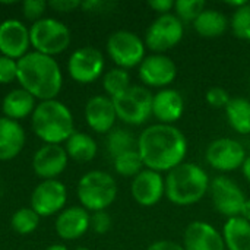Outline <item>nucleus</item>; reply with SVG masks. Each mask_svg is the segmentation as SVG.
<instances>
[{"label":"nucleus","instance_id":"c756f323","mask_svg":"<svg viewBox=\"0 0 250 250\" xmlns=\"http://www.w3.org/2000/svg\"><path fill=\"white\" fill-rule=\"evenodd\" d=\"M113 160H114L116 173L123 177H136L144 170V161H142L138 149L127 151Z\"/></svg>","mask_w":250,"mask_h":250},{"label":"nucleus","instance_id":"f8f14e48","mask_svg":"<svg viewBox=\"0 0 250 250\" xmlns=\"http://www.w3.org/2000/svg\"><path fill=\"white\" fill-rule=\"evenodd\" d=\"M209 189L212 204L220 214L229 218L240 215L246 196L234 180L226 176H218L209 183Z\"/></svg>","mask_w":250,"mask_h":250},{"label":"nucleus","instance_id":"6e6552de","mask_svg":"<svg viewBox=\"0 0 250 250\" xmlns=\"http://www.w3.org/2000/svg\"><path fill=\"white\" fill-rule=\"evenodd\" d=\"M107 53L122 69H130L145 59V42L132 31L119 29L107 40Z\"/></svg>","mask_w":250,"mask_h":250},{"label":"nucleus","instance_id":"7c9ffc66","mask_svg":"<svg viewBox=\"0 0 250 250\" xmlns=\"http://www.w3.org/2000/svg\"><path fill=\"white\" fill-rule=\"evenodd\" d=\"M40 224V215L29 207V208H19L10 218V226L15 233L26 236L37 230Z\"/></svg>","mask_w":250,"mask_h":250},{"label":"nucleus","instance_id":"58836bf2","mask_svg":"<svg viewBox=\"0 0 250 250\" xmlns=\"http://www.w3.org/2000/svg\"><path fill=\"white\" fill-rule=\"evenodd\" d=\"M111 6H113V3H108V1H104V0H86V1H82V4H81V7L83 10L94 12V13L105 12Z\"/></svg>","mask_w":250,"mask_h":250},{"label":"nucleus","instance_id":"ddd939ff","mask_svg":"<svg viewBox=\"0 0 250 250\" xmlns=\"http://www.w3.org/2000/svg\"><path fill=\"white\" fill-rule=\"evenodd\" d=\"M245 160L246 151L243 145L234 139L220 138L207 149L208 164L218 171H234L243 166Z\"/></svg>","mask_w":250,"mask_h":250},{"label":"nucleus","instance_id":"39448f33","mask_svg":"<svg viewBox=\"0 0 250 250\" xmlns=\"http://www.w3.org/2000/svg\"><path fill=\"white\" fill-rule=\"evenodd\" d=\"M117 196V183L113 176L101 170L83 174L78 183V198L88 212L105 211Z\"/></svg>","mask_w":250,"mask_h":250},{"label":"nucleus","instance_id":"7ed1b4c3","mask_svg":"<svg viewBox=\"0 0 250 250\" xmlns=\"http://www.w3.org/2000/svg\"><path fill=\"white\" fill-rule=\"evenodd\" d=\"M31 125L34 133L44 144L60 145L75 133L72 111L59 100L38 103L31 116Z\"/></svg>","mask_w":250,"mask_h":250},{"label":"nucleus","instance_id":"f03ea898","mask_svg":"<svg viewBox=\"0 0 250 250\" xmlns=\"http://www.w3.org/2000/svg\"><path fill=\"white\" fill-rule=\"evenodd\" d=\"M22 89L35 100H56L63 86V73L54 57L29 51L18 60V79Z\"/></svg>","mask_w":250,"mask_h":250},{"label":"nucleus","instance_id":"1a4fd4ad","mask_svg":"<svg viewBox=\"0 0 250 250\" xmlns=\"http://www.w3.org/2000/svg\"><path fill=\"white\" fill-rule=\"evenodd\" d=\"M183 38V23L182 21L173 15L166 13L160 15L146 29L145 44L152 51L164 53L174 45H177Z\"/></svg>","mask_w":250,"mask_h":250},{"label":"nucleus","instance_id":"c03bdc74","mask_svg":"<svg viewBox=\"0 0 250 250\" xmlns=\"http://www.w3.org/2000/svg\"><path fill=\"white\" fill-rule=\"evenodd\" d=\"M45 250H69L64 245H51L50 248H47Z\"/></svg>","mask_w":250,"mask_h":250},{"label":"nucleus","instance_id":"ea45409f","mask_svg":"<svg viewBox=\"0 0 250 250\" xmlns=\"http://www.w3.org/2000/svg\"><path fill=\"white\" fill-rule=\"evenodd\" d=\"M148 4L152 10L158 12L160 15L170 13V10L174 9V1H171V0H151Z\"/></svg>","mask_w":250,"mask_h":250},{"label":"nucleus","instance_id":"cd10ccee","mask_svg":"<svg viewBox=\"0 0 250 250\" xmlns=\"http://www.w3.org/2000/svg\"><path fill=\"white\" fill-rule=\"evenodd\" d=\"M136 145H138V141L133 138V135L129 130L117 127V129H113L108 132L107 149L113 158H116L127 151L136 149Z\"/></svg>","mask_w":250,"mask_h":250},{"label":"nucleus","instance_id":"72a5a7b5","mask_svg":"<svg viewBox=\"0 0 250 250\" xmlns=\"http://www.w3.org/2000/svg\"><path fill=\"white\" fill-rule=\"evenodd\" d=\"M47 7H48V3H45L44 0H25L22 3V13L28 21L34 23L42 19V15Z\"/></svg>","mask_w":250,"mask_h":250},{"label":"nucleus","instance_id":"9b49d317","mask_svg":"<svg viewBox=\"0 0 250 250\" xmlns=\"http://www.w3.org/2000/svg\"><path fill=\"white\" fill-rule=\"evenodd\" d=\"M66 201L67 189L60 180H42L31 195V208L40 217H51L64 209Z\"/></svg>","mask_w":250,"mask_h":250},{"label":"nucleus","instance_id":"a19ab883","mask_svg":"<svg viewBox=\"0 0 250 250\" xmlns=\"http://www.w3.org/2000/svg\"><path fill=\"white\" fill-rule=\"evenodd\" d=\"M146 250H185V248L171 240H158L154 242L151 246H148Z\"/></svg>","mask_w":250,"mask_h":250},{"label":"nucleus","instance_id":"37998d69","mask_svg":"<svg viewBox=\"0 0 250 250\" xmlns=\"http://www.w3.org/2000/svg\"><path fill=\"white\" fill-rule=\"evenodd\" d=\"M242 170H243V174L246 177V180L250 183V157H246L243 166H242Z\"/></svg>","mask_w":250,"mask_h":250},{"label":"nucleus","instance_id":"423d86ee","mask_svg":"<svg viewBox=\"0 0 250 250\" xmlns=\"http://www.w3.org/2000/svg\"><path fill=\"white\" fill-rule=\"evenodd\" d=\"M29 40L34 51L54 57L70 45V29L54 18H42L29 28Z\"/></svg>","mask_w":250,"mask_h":250},{"label":"nucleus","instance_id":"4468645a","mask_svg":"<svg viewBox=\"0 0 250 250\" xmlns=\"http://www.w3.org/2000/svg\"><path fill=\"white\" fill-rule=\"evenodd\" d=\"M31 47L29 28L19 19H6L0 23V53L13 60L28 54Z\"/></svg>","mask_w":250,"mask_h":250},{"label":"nucleus","instance_id":"a878e982","mask_svg":"<svg viewBox=\"0 0 250 250\" xmlns=\"http://www.w3.org/2000/svg\"><path fill=\"white\" fill-rule=\"evenodd\" d=\"M64 144H66L64 149L67 152V157L78 163L92 161L98 151L95 139L88 133H82V132H75Z\"/></svg>","mask_w":250,"mask_h":250},{"label":"nucleus","instance_id":"4be33fe9","mask_svg":"<svg viewBox=\"0 0 250 250\" xmlns=\"http://www.w3.org/2000/svg\"><path fill=\"white\" fill-rule=\"evenodd\" d=\"M25 146V132L19 122L0 117V161L13 160Z\"/></svg>","mask_w":250,"mask_h":250},{"label":"nucleus","instance_id":"bb28decb","mask_svg":"<svg viewBox=\"0 0 250 250\" xmlns=\"http://www.w3.org/2000/svg\"><path fill=\"white\" fill-rule=\"evenodd\" d=\"M230 126L240 135L250 133V101L246 98H231L226 107Z\"/></svg>","mask_w":250,"mask_h":250},{"label":"nucleus","instance_id":"79ce46f5","mask_svg":"<svg viewBox=\"0 0 250 250\" xmlns=\"http://www.w3.org/2000/svg\"><path fill=\"white\" fill-rule=\"evenodd\" d=\"M239 217H242L243 220H246V221H249L250 223V199H246L245 201V204H243V207H242V211H240V215Z\"/></svg>","mask_w":250,"mask_h":250},{"label":"nucleus","instance_id":"412c9836","mask_svg":"<svg viewBox=\"0 0 250 250\" xmlns=\"http://www.w3.org/2000/svg\"><path fill=\"white\" fill-rule=\"evenodd\" d=\"M185 110V101L179 91L166 88L152 98V114L163 125H171L179 120Z\"/></svg>","mask_w":250,"mask_h":250},{"label":"nucleus","instance_id":"0eeeda50","mask_svg":"<svg viewBox=\"0 0 250 250\" xmlns=\"http://www.w3.org/2000/svg\"><path fill=\"white\" fill-rule=\"evenodd\" d=\"M152 98L154 95L149 89L145 86L133 85L111 100L117 119L127 125L138 126L145 123L152 114Z\"/></svg>","mask_w":250,"mask_h":250},{"label":"nucleus","instance_id":"2eb2a0df","mask_svg":"<svg viewBox=\"0 0 250 250\" xmlns=\"http://www.w3.org/2000/svg\"><path fill=\"white\" fill-rule=\"evenodd\" d=\"M67 152L62 145L44 144L32 157V170L42 180H54L67 167Z\"/></svg>","mask_w":250,"mask_h":250},{"label":"nucleus","instance_id":"473e14b6","mask_svg":"<svg viewBox=\"0 0 250 250\" xmlns=\"http://www.w3.org/2000/svg\"><path fill=\"white\" fill-rule=\"evenodd\" d=\"M207 3L204 0H177L174 1L176 16L180 21L195 22L196 18L205 10Z\"/></svg>","mask_w":250,"mask_h":250},{"label":"nucleus","instance_id":"f257e3e1","mask_svg":"<svg viewBox=\"0 0 250 250\" xmlns=\"http://www.w3.org/2000/svg\"><path fill=\"white\" fill-rule=\"evenodd\" d=\"M136 149L144 166L154 171H170L180 166L188 152L185 135L171 125H152L138 138Z\"/></svg>","mask_w":250,"mask_h":250},{"label":"nucleus","instance_id":"6ab92c4d","mask_svg":"<svg viewBox=\"0 0 250 250\" xmlns=\"http://www.w3.org/2000/svg\"><path fill=\"white\" fill-rule=\"evenodd\" d=\"M185 250H226L223 234L208 223H190L183 236Z\"/></svg>","mask_w":250,"mask_h":250},{"label":"nucleus","instance_id":"393cba45","mask_svg":"<svg viewBox=\"0 0 250 250\" xmlns=\"http://www.w3.org/2000/svg\"><path fill=\"white\" fill-rule=\"evenodd\" d=\"M229 26L227 16L215 9H205L193 22L195 31L204 38L221 37Z\"/></svg>","mask_w":250,"mask_h":250},{"label":"nucleus","instance_id":"20e7f679","mask_svg":"<svg viewBox=\"0 0 250 250\" xmlns=\"http://www.w3.org/2000/svg\"><path fill=\"white\" fill-rule=\"evenodd\" d=\"M209 189V177L198 164L182 163L168 171L166 179V196L179 207L198 204Z\"/></svg>","mask_w":250,"mask_h":250},{"label":"nucleus","instance_id":"5701e85b","mask_svg":"<svg viewBox=\"0 0 250 250\" xmlns=\"http://www.w3.org/2000/svg\"><path fill=\"white\" fill-rule=\"evenodd\" d=\"M35 101L37 100L25 89L22 88L12 89L9 94H6V97L1 101L3 117H7L15 122L31 117L37 107Z\"/></svg>","mask_w":250,"mask_h":250},{"label":"nucleus","instance_id":"e433bc0d","mask_svg":"<svg viewBox=\"0 0 250 250\" xmlns=\"http://www.w3.org/2000/svg\"><path fill=\"white\" fill-rule=\"evenodd\" d=\"M91 229L97 234H105L111 229V217L105 211L92 212V215H91Z\"/></svg>","mask_w":250,"mask_h":250},{"label":"nucleus","instance_id":"b1692460","mask_svg":"<svg viewBox=\"0 0 250 250\" xmlns=\"http://www.w3.org/2000/svg\"><path fill=\"white\" fill-rule=\"evenodd\" d=\"M221 234L229 250H250V223L242 217L229 218Z\"/></svg>","mask_w":250,"mask_h":250},{"label":"nucleus","instance_id":"a211bd4d","mask_svg":"<svg viewBox=\"0 0 250 250\" xmlns=\"http://www.w3.org/2000/svg\"><path fill=\"white\" fill-rule=\"evenodd\" d=\"M85 119L88 126L97 133H108L114 129L117 119L113 100L107 95H95L85 105Z\"/></svg>","mask_w":250,"mask_h":250},{"label":"nucleus","instance_id":"a18cd8bd","mask_svg":"<svg viewBox=\"0 0 250 250\" xmlns=\"http://www.w3.org/2000/svg\"><path fill=\"white\" fill-rule=\"evenodd\" d=\"M75 250H91V249H86V248H78V249Z\"/></svg>","mask_w":250,"mask_h":250},{"label":"nucleus","instance_id":"c85d7f7f","mask_svg":"<svg viewBox=\"0 0 250 250\" xmlns=\"http://www.w3.org/2000/svg\"><path fill=\"white\" fill-rule=\"evenodd\" d=\"M130 75L126 69L114 67L110 69L103 78V88L107 92V97L114 98L130 88Z\"/></svg>","mask_w":250,"mask_h":250},{"label":"nucleus","instance_id":"dca6fc26","mask_svg":"<svg viewBox=\"0 0 250 250\" xmlns=\"http://www.w3.org/2000/svg\"><path fill=\"white\" fill-rule=\"evenodd\" d=\"M177 76L176 63L164 54H152L142 60L139 64V78L149 86L170 85Z\"/></svg>","mask_w":250,"mask_h":250},{"label":"nucleus","instance_id":"2f4dec72","mask_svg":"<svg viewBox=\"0 0 250 250\" xmlns=\"http://www.w3.org/2000/svg\"><path fill=\"white\" fill-rule=\"evenodd\" d=\"M230 25L237 38L250 41V3L246 1L242 7L234 10Z\"/></svg>","mask_w":250,"mask_h":250},{"label":"nucleus","instance_id":"f704fd0d","mask_svg":"<svg viewBox=\"0 0 250 250\" xmlns=\"http://www.w3.org/2000/svg\"><path fill=\"white\" fill-rule=\"evenodd\" d=\"M18 79V60L0 54V83L6 85Z\"/></svg>","mask_w":250,"mask_h":250},{"label":"nucleus","instance_id":"4c0bfd02","mask_svg":"<svg viewBox=\"0 0 250 250\" xmlns=\"http://www.w3.org/2000/svg\"><path fill=\"white\" fill-rule=\"evenodd\" d=\"M82 1L79 0H51L48 3V7H51L56 12L60 13H67V12H73L75 9L81 7Z\"/></svg>","mask_w":250,"mask_h":250},{"label":"nucleus","instance_id":"aec40b11","mask_svg":"<svg viewBox=\"0 0 250 250\" xmlns=\"http://www.w3.org/2000/svg\"><path fill=\"white\" fill-rule=\"evenodd\" d=\"M54 227L60 239L76 240L91 229V215L82 207L64 208L57 215Z\"/></svg>","mask_w":250,"mask_h":250},{"label":"nucleus","instance_id":"f3484780","mask_svg":"<svg viewBox=\"0 0 250 250\" xmlns=\"http://www.w3.org/2000/svg\"><path fill=\"white\" fill-rule=\"evenodd\" d=\"M130 192L139 205L154 207L166 193V180L158 171L145 168L136 177H133Z\"/></svg>","mask_w":250,"mask_h":250},{"label":"nucleus","instance_id":"9d476101","mask_svg":"<svg viewBox=\"0 0 250 250\" xmlns=\"http://www.w3.org/2000/svg\"><path fill=\"white\" fill-rule=\"evenodd\" d=\"M104 56L103 53L91 45L81 47L75 50L67 62V70L70 78L78 83H92L95 82L104 70Z\"/></svg>","mask_w":250,"mask_h":250},{"label":"nucleus","instance_id":"c9c22d12","mask_svg":"<svg viewBox=\"0 0 250 250\" xmlns=\"http://www.w3.org/2000/svg\"><path fill=\"white\" fill-rule=\"evenodd\" d=\"M207 101L209 105L215 107V108H226L227 104L230 103V95L227 92V89L221 88V86H212L207 91V95H205Z\"/></svg>","mask_w":250,"mask_h":250}]
</instances>
